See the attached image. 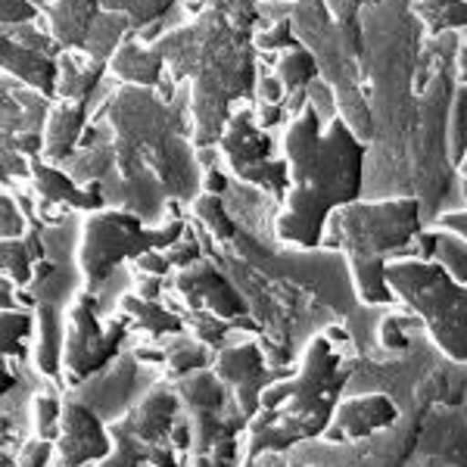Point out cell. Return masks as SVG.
Instances as JSON below:
<instances>
[{
    "instance_id": "obj_1",
    "label": "cell",
    "mask_w": 467,
    "mask_h": 467,
    "mask_svg": "<svg viewBox=\"0 0 467 467\" xmlns=\"http://www.w3.org/2000/svg\"><path fill=\"white\" fill-rule=\"evenodd\" d=\"M259 4L209 0L187 28L156 37L150 47L175 81H191V140L213 147L234 116V103L253 90V47Z\"/></svg>"
},
{
    "instance_id": "obj_2",
    "label": "cell",
    "mask_w": 467,
    "mask_h": 467,
    "mask_svg": "<svg viewBox=\"0 0 467 467\" xmlns=\"http://www.w3.org/2000/svg\"><path fill=\"white\" fill-rule=\"evenodd\" d=\"M284 153L290 165V187L275 231L284 244L315 250L337 209L361 197L365 144L343 119L321 128L315 107L296 116L284 134Z\"/></svg>"
},
{
    "instance_id": "obj_3",
    "label": "cell",
    "mask_w": 467,
    "mask_h": 467,
    "mask_svg": "<svg viewBox=\"0 0 467 467\" xmlns=\"http://www.w3.org/2000/svg\"><path fill=\"white\" fill-rule=\"evenodd\" d=\"M330 231L337 234L334 246L349 259L352 281L361 303L387 306L396 299L389 287V262L411 250L420 234V202L414 197L349 202L330 215Z\"/></svg>"
},
{
    "instance_id": "obj_4",
    "label": "cell",
    "mask_w": 467,
    "mask_h": 467,
    "mask_svg": "<svg viewBox=\"0 0 467 467\" xmlns=\"http://www.w3.org/2000/svg\"><path fill=\"white\" fill-rule=\"evenodd\" d=\"M107 116L116 169L125 178H138L144 169H153L169 187L184 184L187 150L178 140V119L165 100L153 97V88L125 85L116 97H109Z\"/></svg>"
},
{
    "instance_id": "obj_5",
    "label": "cell",
    "mask_w": 467,
    "mask_h": 467,
    "mask_svg": "<svg viewBox=\"0 0 467 467\" xmlns=\"http://www.w3.org/2000/svg\"><path fill=\"white\" fill-rule=\"evenodd\" d=\"M352 378V361L340 356L327 334H318L306 346L303 365L287 380H275L262 393V409L277 411V424L299 442L321 440L343 402V387Z\"/></svg>"
},
{
    "instance_id": "obj_6",
    "label": "cell",
    "mask_w": 467,
    "mask_h": 467,
    "mask_svg": "<svg viewBox=\"0 0 467 467\" xmlns=\"http://www.w3.org/2000/svg\"><path fill=\"white\" fill-rule=\"evenodd\" d=\"M389 287L414 315L449 361L467 365V284L442 262L399 259L389 262Z\"/></svg>"
},
{
    "instance_id": "obj_7",
    "label": "cell",
    "mask_w": 467,
    "mask_h": 467,
    "mask_svg": "<svg viewBox=\"0 0 467 467\" xmlns=\"http://www.w3.org/2000/svg\"><path fill=\"white\" fill-rule=\"evenodd\" d=\"M184 234V218H171L160 228H144V222L131 213H116V209L90 213L85 228H81L78 244V268L88 290H97L100 284H107V277L122 262L140 259L150 250H169Z\"/></svg>"
},
{
    "instance_id": "obj_8",
    "label": "cell",
    "mask_w": 467,
    "mask_h": 467,
    "mask_svg": "<svg viewBox=\"0 0 467 467\" xmlns=\"http://www.w3.org/2000/svg\"><path fill=\"white\" fill-rule=\"evenodd\" d=\"M131 321L122 312L109 324H100L97 315V299L90 290H81L72 299V308L66 315V352H63V380L69 389H78L81 383L97 378L100 371L122 356V346L128 340Z\"/></svg>"
},
{
    "instance_id": "obj_9",
    "label": "cell",
    "mask_w": 467,
    "mask_h": 467,
    "mask_svg": "<svg viewBox=\"0 0 467 467\" xmlns=\"http://www.w3.org/2000/svg\"><path fill=\"white\" fill-rule=\"evenodd\" d=\"M187 420L193 424V455H209L222 440H237L240 431H250V418L244 411H228V383L215 374V368H202L175 380Z\"/></svg>"
},
{
    "instance_id": "obj_10",
    "label": "cell",
    "mask_w": 467,
    "mask_h": 467,
    "mask_svg": "<svg viewBox=\"0 0 467 467\" xmlns=\"http://www.w3.org/2000/svg\"><path fill=\"white\" fill-rule=\"evenodd\" d=\"M213 368H215L218 378L231 387L234 402H237V409L250 420L262 411V393H265V387H271L275 380H284L290 374V368L287 371H284V368L281 371H271L259 340L222 349L215 356Z\"/></svg>"
},
{
    "instance_id": "obj_11",
    "label": "cell",
    "mask_w": 467,
    "mask_h": 467,
    "mask_svg": "<svg viewBox=\"0 0 467 467\" xmlns=\"http://www.w3.org/2000/svg\"><path fill=\"white\" fill-rule=\"evenodd\" d=\"M54 446L59 464L88 467L94 462H103L116 442H112L109 424L97 414V409H90L85 399L69 396L63 402V424H59Z\"/></svg>"
},
{
    "instance_id": "obj_12",
    "label": "cell",
    "mask_w": 467,
    "mask_h": 467,
    "mask_svg": "<svg viewBox=\"0 0 467 467\" xmlns=\"http://www.w3.org/2000/svg\"><path fill=\"white\" fill-rule=\"evenodd\" d=\"M175 290L187 303V308H193V312H213L218 318H228V321H237L250 315L246 299L240 296L237 287H234L209 259H200L197 265L178 271Z\"/></svg>"
},
{
    "instance_id": "obj_13",
    "label": "cell",
    "mask_w": 467,
    "mask_h": 467,
    "mask_svg": "<svg viewBox=\"0 0 467 467\" xmlns=\"http://www.w3.org/2000/svg\"><path fill=\"white\" fill-rule=\"evenodd\" d=\"M399 405L387 393H361L349 396L337 405L334 420H330L327 433L321 436L330 446H349V442L371 440L374 433L389 431L399 420Z\"/></svg>"
},
{
    "instance_id": "obj_14",
    "label": "cell",
    "mask_w": 467,
    "mask_h": 467,
    "mask_svg": "<svg viewBox=\"0 0 467 467\" xmlns=\"http://www.w3.org/2000/svg\"><path fill=\"white\" fill-rule=\"evenodd\" d=\"M181 396L175 389V383H160L150 393L140 399L138 405H131L122 418L112 420L109 427L122 431L128 436H134L144 446H160V442H171V431H175L178 418H181Z\"/></svg>"
},
{
    "instance_id": "obj_15",
    "label": "cell",
    "mask_w": 467,
    "mask_h": 467,
    "mask_svg": "<svg viewBox=\"0 0 467 467\" xmlns=\"http://www.w3.org/2000/svg\"><path fill=\"white\" fill-rule=\"evenodd\" d=\"M32 165V181H35V200L41 202V213L47 218H59V209H85V213H100L103 197L97 193V184H90V191H81L78 181H75L63 165H54L47 160H28Z\"/></svg>"
},
{
    "instance_id": "obj_16",
    "label": "cell",
    "mask_w": 467,
    "mask_h": 467,
    "mask_svg": "<svg viewBox=\"0 0 467 467\" xmlns=\"http://www.w3.org/2000/svg\"><path fill=\"white\" fill-rule=\"evenodd\" d=\"M218 147H222L224 160H228L237 178H244L250 169L271 160V138L265 134V128H259V122H255L253 109L234 112Z\"/></svg>"
},
{
    "instance_id": "obj_17",
    "label": "cell",
    "mask_w": 467,
    "mask_h": 467,
    "mask_svg": "<svg viewBox=\"0 0 467 467\" xmlns=\"http://www.w3.org/2000/svg\"><path fill=\"white\" fill-rule=\"evenodd\" d=\"M100 13V0H44L41 4V19L47 26V35L63 50H85L88 35Z\"/></svg>"
},
{
    "instance_id": "obj_18",
    "label": "cell",
    "mask_w": 467,
    "mask_h": 467,
    "mask_svg": "<svg viewBox=\"0 0 467 467\" xmlns=\"http://www.w3.org/2000/svg\"><path fill=\"white\" fill-rule=\"evenodd\" d=\"M4 47V72L13 75L16 81H22L26 88H32L35 94L41 97H57V85H59V57H47L35 47H26L22 41H16L10 32L0 41Z\"/></svg>"
},
{
    "instance_id": "obj_19",
    "label": "cell",
    "mask_w": 467,
    "mask_h": 467,
    "mask_svg": "<svg viewBox=\"0 0 467 467\" xmlns=\"http://www.w3.org/2000/svg\"><path fill=\"white\" fill-rule=\"evenodd\" d=\"M88 128V109L81 100H57L47 112L44 125V150L41 156L54 165L69 162L75 150L81 147V134Z\"/></svg>"
},
{
    "instance_id": "obj_20",
    "label": "cell",
    "mask_w": 467,
    "mask_h": 467,
    "mask_svg": "<svg viewBox=\"0 0 467 467\" xmlns=\"http://www.w3.org/2000/svg\"><path fill=\"white\" fill-rule=\"evenodd\" d=\"M109 69L119 81H125L131 88H156L165 78V59L150 44L128 35L122 47L112 54Z\"/></svg>"
},
{
    "instance_id": "obj_21",
    "label": "cell",
    "mask_w": 467,
    "mask_h": 467,
    "mask_svg": "<svg viewBox=\"0 0 467 467\" xmlns=\"http://www.w3.org/2000/svg\"><path fill=\"white\" fill-rule=\"evenodd\" d=\"M112 433V451L103 462H94L88 467H184L187 458H181V451L171 442H160V446H144L134 436H128L116 427H109Z\"/></svg>"
},
{
    "instance_id": "obj_22",
    "label": "cell",
    "mask_w": 467,
    "mask_h": 467,
    "mask_svg": "<svg viewBox=\"0 0 467 467\" xmlns=\"http://www.w3.org/2000/svg\"><path fill=\"white\" fill-rule=\"evenodd\" d=\"M37 340H35V368L50 380H63V352H66V327L63 315L54 303H37Z\"/></svg>"
},
{
    "instance_id": "obj_23",
    "label": "cell",
    "mask_w": 467,
    "mask_h": 467,
    "mask_svg": "<svg viewBox=\"0 0 467 467\" xmlns=\"http://www.w3.org/2000/svg\"><path fill=\"white\" fill-rule=\"evenodd\" d=\"M119 312L131 321V330L150 334L153 340L181 337L187 330L184 315H178L175 308H165L162 303H150V299L138 296V293H125V296L119 299Z\"/></svg>"
},
{
    "instance_id": "obj_24",
    "label": "cell",
    "mask_w": 467,
    "mask_h": 467,
    "mask_svg": "<svg viewBox=\"0 0 467 467\" xmlns=\"http://www.w3.org/2000/svg\"><path fill=\"white\" fill-rule=\"evenodd\" d=\"M47 259L41 240V222H32L26 237H10L0 244V265H4V277H10L16 287H32L35 265Z\"/></svg>"
},
{
    "instance_id": "obj_25",
    "label": "cell",
    "mask_w": 467,
    "mask_h": 467,
    "mask_svg": "<svg viewBox=\"0 0 467 467\" xmlns=\"http://www.w3.org/2000/svg\"><path fill=\"white\" fill-rule=\"evenodd\" d=\"M59 85H57V100H88V94L100 81V75L107 72V63L94 59L85 50H63L59 54Z\"/></svg>"
},
{
    "instance_id": "obj_26",
    "label": "cell",
    "mask_w": 467,
    "mask_h": 467,
    "mask_svg": "<svg viewBox=\"0 0 467 467\" xmlns=\"http://www.w3.org/2000/svg\"><path fill=\"white\" fill-rule=\"evenodd\" d=\"M458 361L451 365H440L418 383V399L420 405H462L467 396V378L458 374Z\"/></svg>"
},
{
    "instance_id": "obj_27",
    "label": "cell",
    "mask_w": 467,
    "mask_h": 467,
    "mask_svg": "<svg viewBox=\"0 0 467 467\" xmlns=\"http://www.w3.org/2000/svg\"><path fill=\"white\" fill-rule=\"evenodd\" d=\"M131 32H134V28H131V22H128L125 16L103 10L100 16H97L94 28H90V35H88L85 54H90L94 59H100V63H109L112 54L122 47V41Z\"/></svg>"
},
{
    "instance_id": "obj_28",
    "label": "cell",
    "mask_w": 467,
    "mask_h": 467,
    "mask_svg": "<svg viewBox=\"0 0 467 467\" xmlns=\"http://www.w3.org/2000/svg\"><path fill=\"white\" fill-rule=\"evenodd\" d=\"M37 318L32 312H19V308H0V356L4 358H22L26 349L22 343L32 337Z\"/></svg>"
},
{
    "instance_id": "obj_29",
    "label": "cell",
    "mask_w": 467,
    "mask_h": 467,
    "mask_svg": "<svg viewBox=\"0 0 467 467\" xmlns=\"http://www.w3.org/2000/svg\"><path fill=\"white\" fill-rule=\"evenodd\" d=\"M315 72H318L315 57L308 54L306 47H299V44H296V47H290V50H284V54H277V59H275V75L284 81L287 94L308 88V81L315 78Z\"/></svg>"
},
{
    "instance_id": "obj_30",
    "label": "cell",
    "mask_w": 467,
    "mask_h": 467,
    "mask_svg": "<svg viewBox=\"0 0 467 467\" xmlns=\"http://www.w3.org/2000/svg\"><path fill=\"white\" fill-rule=\"evenodd\" d=\"M100 6L125 16L134 32H144V28L156 26L175 6V0H100Z\"/></svg>"
},
{
    "instance_id": "obj_31",
    "label": "cell",
    "mask_w": 467,
    "mask_h": 467,
    "mask_svg": "<svg viewBox=\"0 0 467 467\" xmlns=\"http://www.w3.org/2000/svg\"><path fill=\"white\" fill-rule=\"evenodd\" d=\"M169 352V378L171 380H181L193 371H202V368H213L215 358H213V346L200 343V340H178L175 349H165Z\"/></svg>"
},
{
    "instance_id": "obj_32",
    "label": "cell",
    "mask_w": 467,
    "mask_h": 467,
    "mask_svg": "<svg viewBox=\"0 0 467 467\" xmlns=\"http://www.w3.org/2000/svg\"><path fill=\"white\" fill-rule=\"evenodd\" d=\"M184 321H187V330H191V334L197 337L200 343L213 346V349H218V346H222L224 334H228V330H234V327H250V330H255V324L250 318L228 321V318H218V315H213V312H193V308H187Z\"/></svg>"
},
{
    "instance_id": "obj_33",
    "label": "cell",
    "mask_w": 467,
    "mask_h": 467,
    "mask_svg": "<svg viewBox=\"0 0 467 467\" xmlns=\"http://www.w3.org/2000/svg\"><path fill=\"white\" fill-rule=\"evenodd\" d=\"M420 19L431 26V32H446V28H467V0H420Z\"/></svg>"
},
{
    "instance_id": "obj_34",
    "label": "cell",
    "mask_w": 467,
    "mask_h": 467,
    "mask_svg": "<svg viewBox=\"0 0 467 467\" xmlns=\"http://www.w3.org/2000/svg\"><path fill=\"white\" fill-rule=\"evenodd\" d=\"M193 213H197L200 222L206 224V231H213L218 240H231L237 234V224H234V218L224 209L222 197H215V193H200L193 200Z\"/></svg>"
},
{
    "instance_id": "obj_35",
    "label": "cell",
    "mask_w": 467,
    "mask_h": 467,
    "mask_svg": "<svg viewBox=\"0 0 467 467\" xmlns=\"http://www.w3.org/2000/svg\"><path fill=\"white\" fill-rule=\"evenodd\" d=\"M424 327L420 315H387L380 324V346L389 352H409L411 349V330Z\"/></svg>"
},
{
    "instance_id": "obj_36",
    "label": "cell",
    "mask_w": 467,
    "mask_h": 467,
    "mask_svg": "<svg viewBox=\"0 0 467 467\" xmlns=\"http://www.w3.org/2000/svg\"><path fill=\"white\" fill-rule=\"evenodd\" d=\"M32 414H35V436L37 440L57 442L59 424H63V402L54 393H37L32 399Z\"/></svg>"
},
{
    "instance_id": "obj_37",
    "label": "cell",
    "mask_w": 467,
    "mask_h": 467,
    "mask_svg": "<svg viewBox=\"0 0 467 467\" xmlns=\"http://www.w3.org/2000/svg\"><path fill=\"white\" fill-rule=\"evenodd\" d=\"M464 147H467V94L462 88V94L455 97V107H451V125H449L451 162H458V165L464 162Z\"/></svg>"
},
{
    "instance_id": "obj_38",
    "label": "cell",
    "mask_w": 467,
    "mask_h": 467,
    "mask_svg": "<svg viewBox=\"0 0 467 467\" xmlns=\"http://www.w3.org/2000/svg\"><path fill=\"white\" fill-rule=\"evenodd\" d=\"M165 255H169V262H171V265H175L178 271H184V268L197 265V262L202 259V246H200V240L191 234V228H187L184 237H181L178 244H171L169 250H165Z\"/></svg>"
},
{
    "instance_id": "obj_39",
    "label": "cell",
    "mask_w": 467,
    "mask_h": 467,
    "mask_svg": "<svg viewBox=\"0 0 467 467\" xmlns=\"http://www.w3.org/2000/svg\"><path fill=\"white\" fill-rule=\"evenodd\" d=\"M57 462V446L50 440H28L22 446L19 458H16V467H50Z\"/></svg>"
},
{
    "instance_id": "obj_40",
    "label": "cell",
    "mask_w": 467,
    "mask_h": 467,
    "mask_svg": "<svg viewBox=\"0 0 467 467\" xmlns=\"http://www.w3.org/2000/svg\"><path fill=\"white\" fill-rule=\"evenodd\" d=\"M255 47L259 50H281L284 54V50L296 47V37H293L287 22H277V26H271L268 32L255 35Z\"/></svg>"
},
{
    "instance_id": "obj_41",
    "label": "cell",
    "mask_w": 467,
    "mask_h": 467,
    "mask_svg": "<svg viewBox=\"0 0 467 467\" xmlns=\"http://www.w3.org/2000/svg\"><path fill=\"white\" fill-rule=\"evenodd\" d=\"M37 6L32 4V0H4V26L6 28H16V26H26V22H32V19H37Z\"/></svg>"
},
{
    "instance_id": "obj_42",
    "label": "cell",
    "mask_w": 467,
    "mask_h": 467,
    "mask_svg": "<svg viewBox=\"0 0 467 467\" xmlns=\"http://www.w3.org/2000/svg\"><path fill=\"white\" fill-rule=\"evenodd\" d=\"M169 268H175L169 262V255H165V250H150L144 253L140 259L131 262V271H138V275H156V277H165L169 275Z\"/></svg>"
},
{
    "instance_id": "obj_43",
    "label": "cell",
    "mask_w": 467,
    "mask_h": 467,
    "mask_svg": "<svg viewBox=\"0 0 467 467\" xmlns=\"http://www.w3.org/2000/svg\"><path fill=\"white\" fill-rule=\"evenodd\" d=\"M365 4H378V0H327V10L337 19V26H352Z\"/></svg>"
},
{
    "instance_id": "obj_44",
    "label": "cell",
    "mask_w": 467,
    "mask_h": 467,
    "mask_svg": "<svg viewBox=\"0 0 467 467\" xmlns=\"http://www.w3.org/2000/svg\"><path fill=\"white\" fill-rule=\"evenodd\" d=\"M10 237H26V222H22V213L10 200V193H4V240Z\"/></svg>"
},
{
    "instance_id": "obj_45",
    "label": "cell",
    "mask_w": 467,
    "mask_h": 467,
    "mask_svg": "<svg viewBox=\"0 0 467 467\" xmlns=\"http://www.w3.org/2000/svg\"><path fill=\"white\" fill-rule=\"evenodd\" d=\"M171 446H175L181 455H193V424L184 418H178L175 431H171Z\"/></svg>"
},
{
    "instance_id": "obj_46",
    "label": "cell",
    "mask_w": 467,
    "mask_h": 467,
    "mask_svg": "<svg viewBox=\"0 0 467 467\" xmlns=\"http://www.w3.org/2000/svg\"><path fill=\"white\" fill-rule=\"evenodd\" d=\"M436 224H440L442 231L455 234L458 240H464V244H467V209H464V213H446V215H440V218H436Z\"/></svg>"
},
{
    "instance_id": "obj_47",
    "label": "cell",
    "mask_w": 467,
    "mask_h": 467,
    "mask_svg": "<svg viewBox=\"0 0 467 467\" xmlns=\"http://www.w3.org/2000/svg\"><path fill=\"white\" fill-rule=\"evenodd\" d=\"M259 97H262V103H284L287 100V88H284V81L277 78H262L259 81Z\"/></svg>"
},
{
    "instance_id": "obj_48",
    "label": "cell",
    "mask_w": 467,
    "mask_h": 467,
    "mask_svg": "<svg viewBox=\"0 0 467 467\" xmlns=\"http://www.w3.org/2000/svg\"><path fill=\"white\" fill-rule=\"evenodd\" d=\"M134 275H138V271H134ZM138 296L150 299V303H160V299H162V277L138 275Z\"/></svg>"
},
{
    "instance_id": "obj_49",
    "label": "cell",
    "mask_w": 467,
    "mask_h": 467,
    "mask_svg": "<svg viewBox=\"0 0 467 467\" xmlns=\"http://www.w3.org/2000/svg\"><path fill=\"white\" fill-rule=\"evenodd\" d=\"M131 352L140 365H165V361H169V352H165L162 346H138V349H131Z\"/></svg>"
},
{
    "instance_id": "obj_50",
    "label": "cell",
    "mask_w": 467,
    "mask_h": 467,
    "mask_svg": "<svg viewBox=\"0 0 467 467\" xmlns=\"http://www.w3.org/2000/svg\"><path fill=\"white\" fill-rule=\"evenodd\" d=\"M224 191H228V178L215 169H206V175H202V193H215V197H222Z\"/></svg>"
},
{
    "instance_id": "obj_51",
    "label": "cell",
    "mask_w": 467,
    "mask_h": 467,
    "mask_svg": "<svg viewBox=\"0 0 467 467\" xmlns=\"http://www.w3.org/2000/svg\"><path fill=\"white\" fill-rule=\"evenodd\" d=\"M237 451H240V446H237V440H222L218 446L209 451L213 458H218V462H224V464H234V467H240L237 464Z\"/></svg>"
},
{
    "instance_id": "obj_52",
    "label": "cell",
    "mask_w": 467,
    "mask_h": 467,
    "mask_svg": "<svg viewBox=\"0 0 467 467\" xmlns=\"http://www.w3.org/2000/svg\"><path fill=\"white\" fill-rule=\"evenodd\" d=\"M0 371H4V383H0V393L10 396V389L16 387V371H10V358L0 361Z\"/></svg>"
},
{
    "instance_id": "obj_53",
    "label": "cell",
    "mask_w": 467,
    "mask_h": 467,
    "mask_svg": "<svg viewBox=\"0 0 467 467\" xmlns=\"http://www.w3.org/2000/svg\"><path fill=\"white\" fill-rule=\"evenodd\" d=\"M191 467H234V464L218 462V458H213V455H193L191 458Z\"/></svg>"
},
{
    "instance_id": "obj_54",
    "label": "cell",
    "mask_w": 467,
    "mask_h": 467,
    "mask_svg": "<svg viewBox=\"0 0 467 467\" xmlns=\"http://www.w3.org/2000/svg\"><path fill=\"white\" fill-rule=\"evenodd\" d=\"M458 69H462V78H467V28L462 37V50H458Z\"/></svg>"
},
{
    "instance_id": "obj_55",
    "label": "cell",
    "mask_w": 467,
    "mask_h": 467,
    "mask_svg": "<svg viewBox=\"0 0 467 467\" xmlns=\"http://www.w3.org/2000/svg\"><path fill=\"white\" fill-rule=\"evenodd\" d=\"M462 171H464V175H467V156H464V162H462Z\"/></svg>"
},
{
    "instance_id": "obj_56",
    "label": "cell",
    "mask_w": 467,
    "mask_h": 467,
    "mask_svg": "<svg viewBox=\"0 0 467 467\" xmlns=\"http://www.w3.org/2000/svg\"><path fill=\"white\" fill-rule=\"evenodd\" d=\"M50 467H66V464H59V462H54V464H50Z\"/></svg>"
},
{
    "instance_id": "obj_57",
    "label": "cell",
    "mask_w": 467,
    "mask_h": 467,
    "mask_svg": "<svg viewBox=\"0 0 467 467\" xmlns=\"http://www.w3.org/2000/svg\"><path fill=\"white\" fill-rule=\"evenodd\" d=\"M306 467H318V464H306Z\"/></svg>"
}]
</instances>
